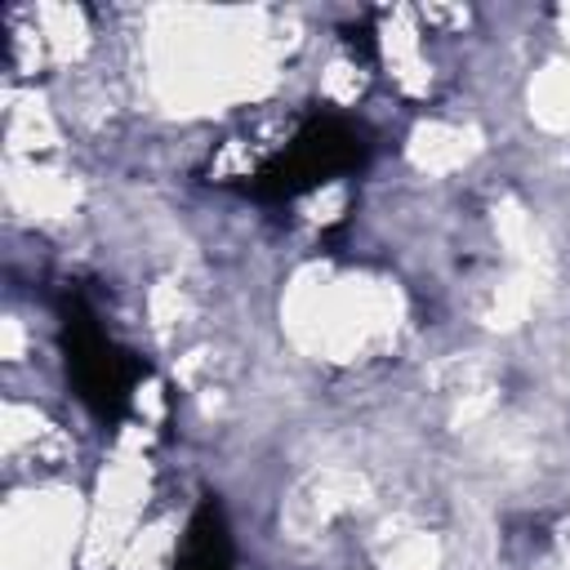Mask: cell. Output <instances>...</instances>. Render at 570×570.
Listing matches in <instances>:
<instances>
[{
    "label": "cell",
    "mask_w": 570,
    "mask_h": 570,
    "mask_svg": "<svg viewBox=\"0 0 570 570\" xmlns=\"http://www.w3.org/2000/svg\"><path fill=\"white\" fill-rule=\"evenodd\" d=\"M183 570H232V561H227V534H223V525H218L214 512H200L196 517L191 539H187Z\"/></svg>",
    "instance_id": "obj_1"
}]
</instances>
